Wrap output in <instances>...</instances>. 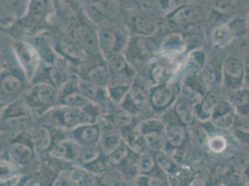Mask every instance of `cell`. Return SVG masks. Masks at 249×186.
<instances>
[{"label":"cell","instance_id":"cell-1","mask_svg":"<svg viewBox=\"0 0 249 186\" xmlns=\"http://www.w3.org/2000/svg\"><path fill=\"white\" fill-rule=\"evenodd\" d=\"M131 34L124 22L111 20L97 25V40L101 54L105 57L124 52Z\"/></svg>","mask_w":249,"mask_h":186},{"label":"cell","instance_id":"cell-2","mask_svg":"<svg viewBox=\"0 0 249 186\" xmlns=\"http://www.w3.org/2000/svg\"><path fill=\"white\" fill-rule=\"evenodd\" d=\"M53 12L52 0H28L26 11L15 21L13 28L26 35H37L47 26Z\"/></svg>","mask_w":249,"mask_h":186},{"label":"cell","instance_id":"cell-3","mask_svg":"<svg viewBox=\"0 0 249 186\" xmlns=\"http://www.w3.org/2000/svg\"><path fill=\"white\" fill-rule=\"evenodd\" d=\"M33 122L34 114L21 97L6 104L0 117V133L20 134L28 131Z\"/></svg>","mask_w":249,"mask_h":186},{"label":"cell","instance_id":"cell-4","mask_svg":"<svg viewBox=\"0 0 249 186\" xmlns=\"http://www.w3.org/2000/svg\"><path fill=\"white\" fill-rule=\"evenodd\" d=\"M67 35L75 42L85 58L101 54L97 40V25L88 19L82 10L73 17Z\"/></svg>","mask_w":249,"mask_h":186},{"label":"cell","instance_id":"cell-5","mask_svg":"<svg viewBox=\"0 0 249 186\" xmlns=\"http://www.w3.org/2000/svg\"><path fill=\"white\" fill-rule=\"evenodd\" d=\"M162 118L166 124L164 150L181 164L190 140L189 129L177 120L171 109L162 114Z\"/></svg>","mask_w":249,"mask_h":186},{"label":"cell","instance_id":"cell-6","mask_svg":"<svg viewBox=\"0 0 249 186\" xmlns=\"http://www.w3.org/2000/svg\"><path fill=\"white\" fill-rule=\"evenodd\" d=\"M32 114L44 116L59 104V90L47 83H33L22 96Z\"/></svg>","mask_w":249,"mask_h":186},{"label":"cell","instance_id":"cell-7","mask_svg":"<svg viewBox=\"0 0 249 186\" xmlns=\"http://www.w3.org/2000/svg\"><path fill=\"white\" fill-rule=\"evenodd\" d=\"M160 41L154 37L134 36L131 35L124 49V54L126 60L134 67L147 65L154 61L159 55Z\"/></svg>","mask_w":249,"mask_h":186},{"label":"cell","instance_id":"cell-8","mask_svg":"<svg viewBox=\"0 0 249 186\" xmlns=\"http://www.w3.org/2000/svg\"><path fill=\"white\" fill-rule=\"evenodd\" d=\"M30 82L21 68L5 64L0 69V100L8 104L21 98Z\"/></svg>","mask_w":249,"mask_h":186},{"label":"cell","instance_id":"cell-9","mask_svg":"<svg viewBox=\"0 0 249 186\" xmlns=\"http://www.w3.org/2000/svg\"><path fill=\"white\" fill-rule=\"evenodd\" d=\"M179 95V84L171 82L152 85L149 90V108L155 114H164L173 107Z\"/></svg>","mask_w":249,"mask_h":186},{"label":"cell","instance_id":"cell-10","mask_svg":"<svg viewBox=\"0 0 249 186\" xmlns=\"http://www.w3.org/2000/svg\"><path fill=\"white\" fill-rule=\"evenodd\" d=\"M12 52L18 66L31 84L42 64L41 58L29 39H17L12 44Z\"/></svg>","mask_w":249,"mask_h":186},{"label":"cell","instance_id":"cell-11","mask_svg":"<svg viewBox=\"0 0 249 186\" xmlns=\"http://www.w3.org/2000/svg\"><path fill=\"white\" fill-rule=\"evenodd\" d=\"M220 86L226 93L244 87V62L239 50L225 55L221 66Z\"/></svg>","mask_w":249,"mask_h":186},{"label":"cell","instance_id":"cell-12","mask_svg":"<svg viewBox=\"0 0 249 186\" xmlns=\"http://www.w3.org/2000/svg\"><path fill=\"white\" fill-rule=\"evenodd\" d=\"M202 21V12L192 3H184L165 15V21L170 29L179 33L201 25Z\"/></svg>","mask_w":249,"mask_h":186},{"label":"cell","instance_id":"cell-13","mask_svg":"<svg viewBox=\"0 0 249 186\" xmlns=\"http://www.w3.org/2000/svg\"><path fill=\"white\" fill-rule=\"evenodd\" d=\"M124 23L130 34L134 36L154 37L161 27L160 20L153 12L146 10L128 11Z\"/></svg>","mask_w":249,"mask_h":186},{"label":"cell","instance_id":"cell-14","mask_svg":"<svg viewBox=\"0 0 249 186\" xmlns=\"http://www.w3.org/2000/svg\"><path fill=\"white\" fill-rule=\"evenodd\" d=\"M50 122L66 132H70L80 125L89 124L83 109L64 105H57L48 114Z\"/></svg>","mask_w":249,"mask_h":186},{"label":"cell","instance_id":"cell-15","mask_svg":"<svg viewBox=\"0 0 249 186\" xmlns=\"http://www.w3.org/2000/svg\"><path fill=\"white\" fill-rule=\"evenodd\" d=\"M81 10L88 19L99 25L114 20L120 12L117 0H81Z\"/></svg>","mask_w":249,"mask_h":186},{"label":"cell","instance_id":"cell-16","mask_svg":"<svg viewBox=\"0 0 249 186\" xmlns=\"http://www.w3.org/2000/svg\"><path fill=\"white\" fill-rule=\"evenodd\" d=\"M147 82V80L139 77L138 74L130 87L128 94L118 107L137 116L149 107V90L151 86H148Z\"/></svg>","mask_w":249,"mask_h":186},{"label":"cell","instance_id":"cell-17","mask_svg":"<svg viewBox=\"0 0 249 186\" xmlns=\"http://www.w3.org/2000/svg\"><path fill=\"white\" fill-rule=\"evenodd\" d=\"M10 159L18 167L30 165L37 154L28 131L14 135L10 141Z\"/></svg>","mask_w":249,"mask_h":186},{"label":"cell","instance_id":"cell-18","mask_svg":"<svg viewBox=\"0 0 249 186\" xmlns=\"http://www.w3.org/2000/svg\"><path fill=\"white\" fill-rule=\"evenodd\" d=\"M165 129L166 124L162 116H150L139 123V130L145 138L146 143L152 152L164 150Z\"/></svg>","mask_w":249,"mask_h":186},{"label":"cell","instance_id":"cell-19","mask_svg":"<svg viewBox=\"0 0 249 186\" xmlns=\"http://www.w3.org/2000/svg\"><path fill=\"white\" fill-rule=\"evenodd\" d=\"M236 112L227 98H220L211 114L209 124L222 131H230L236 119Z\"/></svg>","mask_w":249,"mask_h":186},{"label":"cell","instance_id":"cell-20","mask_svg":"<svg viewBox=\"0 0 249 186\" xmlns=\"http://www.w3.org/2000/svg\"><path fill=\"white\" fill-rule=\"evenodd\" d=\"M90 59L91 62L84 66L79 77L84 80L106 87L111 74L104 56L98 54L90 57Z\"/></svg>","mask_w":249,"mask_h":186},{"label":"cell","instance_id":"cell-21","mask_svg":"<svg viewBox=\"0 0 249 186\" xmlns=\"http://www.w3.org/2000/svg\"><path fill=\"white\" fill-rule=\"evenodd\" d=\"M79 76L71 75L69 80L62 86L59 91V104L58 105L70 106L74 108H83L90 102L85 97L78 88Z\"/></svg>","mask_w":249,"mask_h":186},{"label":"cell","instance_id":"cell-22","mask_svg":"<svg viewBox=\"0 0 249 186\" xmlns=\"http://www.w3.org/2000/svg\"><path fill=\"white\" fill-rule=\"evenodd\" d=\"M178 84L179 94L191 100L195 104L201 101L209 91L208 86L203 81L199 74H189L182 75Z\"/></svg>","mask_w":249,"mask_h":186},{"label":"cell","instance_id":"cell-23","mask_svg":"<svg viewBox=\"0 0 249 186\" xmlns=\"http://www.w3.org/2000/svg\"><path fill=\"white\" fill-rule=\"evenodd\" d=\"M53 41L52 46L54 50L69 63V65H81V63H83L85 59L83 53L68 35L57 37Z\"/></svg>","mask_w":249,"mask_h":186},{"label":"cell","instance_id":"cell-24","mask_svg":"<svg viewBox=\"0 0 249 186\" xmlns=\"http://www.w3.org/2000/svg\"><path fill=\"white\" fill-rule=\"evenodd\" d=\"M188 52V46L184 37L179 32H171L160 41L159 55L172 59H180L185 57Z\"/></svg>","mask_w":249,"mask_h":186},{"label":"cell","instance_id":"cell-25","mask_svg":"<svg viewBox=\"0 0 249 186\" xmlns=\"http://www.w3.org/2000/svg\"><path fill=\"white\" fill-rule=\"evenodd\" d=\"M80 145H77L70 137L52 143L48 153L50 156L66 163L76 162L79 154Z\"/></svg>","mask_w":249,"mask_h":186},{"label":"cell","instance_id":"cell-26","mask_svg":"<svg viewBox=\"0 0 249 186\" xmlns=\"http://www.w3.org/2000/svg\"><path fill=\"white\" fill-rule=\"evenodd\" d=\"M101 139L99 148L104 156L110 155L123 142V135L120 130L115 128L108 120L101 122Z\"/></svg>","mask_w":249,"mask_h":186},{"label":"cell","instance_id":"cell-27","mask_svg":"<svg viewBox=\"0 0 249 186\" xmlns=\"http://www.w3.org/2000/svg\"><path fill=\"white\" fill-rule=\"evenodd\" d=\"M204 130V146L208 153L214 155H224L228 154L231 149V142L225 132L216 130L212 127V131H208L207 129Z\"/></svg>","mask_w":249,"mask_h":186},{"label":"cell","instance_id":"cell-28","mask_svg":"<svg viewBox=\"0 0 249 186\" xmlns=\"http://www.w3.org/2000/svg\"><path fill=\"white\" fill-rule=\"evenodd\" d=\"M171 110L177 120L188 129L195 127L198 123L195 111V104L181 94L178 95Z\"/></svg>","mask_w":249,"mask_h":186},{"label":"cell","instance_id":"cell-29","mask_svg":"<svg viewBox=\"0 0 249 186\" xmlns=\"http://www.w3.org/2000/svg\"><path fill=\"white\" fill-rule=\"evenodd\" d=\"M101 122L80 125L70 131V138L77 145H98L101 139Z\"/></svg>","mask_w":249,"mask_h":186},{"label":"cell","instance_id":"cell-30","mask_svg":"<svg viewBox=\"0 0 249 186\" xmlns=\"http://www.w3.org/2000/svg\"><path fill=\"white\" fill-rule=\"evenodd\" d=\"M209 15L217 24L225 23L230 21L235 14V0H209ZM216 24V25H217Z\"/></svg>","mask_w":249,"mask_h":186},{"label":"cell","instance_id":"cell-31","mask_svg":"<svg viewBox=\"0 0 249 186\" xmlns=\"http://www.w3.org/2000/svg\"><path fill=\"white\" fill-rule=\"evenodd\" d=\"M208 60V52L204 48L193 49L187 52L180 69L181 76L189 74H200Z\"/></svg>","mask_w":249,"mask_h":186},{"label":"cell","instance_id":"cell-32","mask_svg":"<svg viewBox=\"0 0 249 186\" xmlns=\"http://www.w3.org/2000/svg\"><path fill=\"white\" fill-rule=\"evenodd\" d=\"M78 88H79L80 92L83 93L84 96L89 102L100 105L102 108L104 104H106L107 103L112 104L108 98L106 87H104V86H100V85L81 79L79 77Z\"/></svg>","mask_w":249,"mask_h":186},{"label":"cell","instance_id":"cell-33","mask_svg":"<svg viewBox=\"0 0 249 186\" xmlns=\"http://www.w3.org/2000/svg\"><path fill=\"white\" fill-rule=\"evenodd\" d=\"M219 99L220 97L218 93H215L213 90H209L203 99L195 104V111L199 124H206L209 122L214 107Z\"/></svg>","mask_w":249,"mask_h":186},{"label":"cell","instance_id":"cell-34","mask_svg":"<svg viewBox=\"0 0 249 186\" xmlns=\"http://www.w3.org/2000/svg\"><path fill=\"white\" fill-rule=\"evenodd\" d=\"M235 40V37L227 22L217 24L213 27L210 41L215 50H226Z\"/></svg>","mask_w":249,"mask_h":186},{"label":"cell","instance_id":"cell-35","mask_svg":"<svg viewBox=\"0 0 249 186\" xmlns=\"http://www.w3.org/2000/svg\"><path fill=\"white\" fill-rule=\"evenodd\" d=\"M123 141L137 155L152 152L146 143L145 138L139 130V125L122 132Z\"/></svg>","mask_w":249,"mask_h":186},{"label":"cell","instance_id":"cell-36","mask_svg":"<svg viewBox=\"0 0 249 186\" xmlns=\"http://www.w3.org/2000/svg\"><path fill=\"white\" fill-rule=\"evenodd\" d=\"M227 100L240 116H249V90L242 87L227 93Z\"/></svg>","mask_w":249,"mask_h":186},{"label":"cell","instance_id":"cell-37","mask_svg":"<svg viewBox=\"0 0 249 186\" xmlns=\"http://www.w3.org/2000/svg\"><path fill=\"white\" fill-rule=\"evenodd\" d=\"M28 134L31 138L32 142L35 145L36 152H47L51 148L53 143L51 130L45 127H38L30 129Z\"/></svg>","mask_w":249,"mask_h":186},{"label":"cell","instance_id":"cell-38","mask_svg":"<svg viewBox=\"0 0 249 186\" xmlns=\"http://www.w3.org/2000/svg\"><path fill=\"white\" fill-rule=\"evenodd\" d=\"M230 131L236 144L249 148V116L236 115Z\"/></svg>","mask_w":249,"mask_h":186},{"label":"cell","instance_id":"cell-39","mask_svg":"<svg viewBox=\"0 0 249 186\" xmlns=\"http://www.w3.org/2000/svg\"><path fill=\"white\" fill-rule=\"evenodd\" d=\"M136 155L137 154L131 151L123 141L122 144L115 150H114L110 155L106 156V160L109 167H121L125 165L128 161H130L132 158H134Z\"/></svg>","mask_w":249,"mask_h":186},{"label":"cell","instance_id":"cell-40","mask_svg":"<svg viewBox=\"0 0 249 186\" xmlns=\"http://www.w3.org/2000/svg\"><path fill=\"white\" fill-rule=\"evenodd\" d=\"M132 186H171V184L167 175L157 168L150 174L136 176Z\"/></svg>","mask_w":249,"mask_h":186},{"label":"cell","instance_id":"cell-41","mask_svg":"<svg viewBox=\"0 0 249 186\" xmlns=\"http://www.w3.org/2000/svg\"><path fill=\"white\" fill-rule=\"evenodd\" d=\"M137 118L138 116L135 114H131L122 108H119V110L110 114L108 121L114 125L115 128L120 130L121 132H123L124 130L132 129L139 125L140 122L137 121Z\"/></svg>","mask_w":249,"mask_h":186},{"label":"cell","instance_id":"cell-42","mask_svg":"<svg viewBox=\"0 0 249 186\" xmlns=\"http://www.w3.org/2000/svg\"><path fill=\"white\" fill-rule=\"evenodd\" d=\"M74 186H97L98 175L82 166H75L68 169Z\"/></svg>","mask_w":249,"mask_h":186},{"label":"cell","instance_id":"cell-43","mask_svg":"<svg viewBox=\"0 0 249 186\" xmlns=\"http://www.w3.org/2000/svg\"><path fill=\"white\" fill-rule=\"evenodd\" d=\"M153 153L157 167L167 175L168 178L174 175L181 165L165 150H160Z\"/></svg>","mask_w":249,"mask_h":186},{"label":"cell","instance_id":"cell-44","mask_svg":"<svg viewBox=\"0 0 249 186\" xmlns=\"http://www.w3.org/2000/svg\"><path fill=\"white\" fill-rule=\"evenodd\" d=\"M134 165L137 175H147L158 168L153 152L137 155Z\"/></svg>","mask_w":249,"mask_h":186},{"label":"cell","instance_id":"cell-45","mask_svg":"<svg viewBox=\"0 0 249 186\" xmlns=\"http://www.w3.org/2000/svg\"><path fill=\"white\" fill-rule=\"evenodd\" d=\"M104 60L108 66L110 74L122 72L131 65V63H129L126 60L124 52L110 54L108 56H105Z\"/></svg>","mask_w":249,"mask_h":186},{"label":"cell","instance_id":"cell-46","mask_svg":"<svg viewBox=\"0 0 249 186\" xmlns=\"http://www.w3.org/2000/svg\"><path fill=\"white\" fill-rule=\"evenodd\" d=\"M131 85H107L106 91L112 104L119 106L122 104L124 98L128 94Z\"/></svg>","mask_w":249,"mask_h":186},{"label":"cell","instance_id":"cell-47","mask_svg":"<svg viewBox=\"0 0 249 186\" xmlns=\"http://www.w3.org/2000/svg\"><path fill=\"white\" fill-rule=\"evenodd\" d=\"M103 155L99 145H84L80 146L77 161L79 166H85Z\"/></svg>","mask_w":249,"mask_h":186},{"label":"cell","instance_id":"cell-48","mask_svg":"<svg viewBox=\"0 0 249 186\" xmlns=\"http://www.w3.org/2000/svg\"><path fill=\"white\" fill-rule=\"evenodd\" d=\"M21 175L20 167L11 159L0 160V181H6Z\"/></svg>","mask_w":249,"mask_h":186},{"label":"cell","instance_id":"cell-49","mask_svg":"<svg viewBox=\"0 0 249 186\" xmlns=\"http://www.w3.org/2000/svg\"><path fill=\"white\" fill-rule=\"evenodd\" d=\"M50 186H74L68 169L60 170Z\"/></svg>","mask_w":249,"mask_h":186},{"label":"cell","instance_id":"cell-50","mask_svg":"<svg viewBox=\"0 0 249 186\" xmlns=\"http://www.w3.org/2000/svg\"><path fill=\"white\" fill-rule=\"evenodd\" d=\"M244 62V87L249 90V48L242 53Z\"/></svg>","mask_w":249,"mask_h":186},{"label":"cell","instance_id":"cell-51","mask_svg":"<svg viewBox=\"0 0 249 186\" xmlns=\"http://www.w3.org/2000/svg\"><path fill=\"white\" fill-rule=\"evenodd\" d=\"M9 147H10V142L6 143L0 138V160L3 159H10V154H9Z\"/></svg>","mask_w":249,"mask_h":186},{"label":"cell","instance_id":"cell-52","mask_svg":"<svg viewBox=\"0 0 249 186\" xmlns=\"http://www.w3.org/2000/svg\"><path fill=\"white\" fill-rule=\"evenodd\" d=\"M72 10L75 11H79L81 9V0H63Z\"/></svg>","mask_w":249,"mask_h":186},{"label":"cell","instance_id":"cell-53","mask_svg":"<svg viewBox=\"0 0 249 186\" xmlns=\"http://www.w3.org/2000/svg\"><path fill=\"white\" fill-rule=\"evenodd\" d=\"M6 103H4L3 101H1L0 100V117H1V115H2V113H3V111H4V109H5V107H6Z\"/></svg>","mask_w":249,"mask_h":186},{"label":"cell","instance_id":"cell-54","mask_svg":"<svg viewBox=\"0 0 249 186\" xmlns=\"http://www.w3.org/2000/svg\"><path fill=\"white\" fill-rule=\"evenodd\" d=\"M246 21H247V25H248V28H249V11H248V12H247V15H246Z\"/></svg>","mask_w":249,"mask_h":186},{"label":"cell","instance_id":"cell-55","mask_svg":"<svg viewBox=\"0 0 249 186\" xmlns=\"http://www.w3.org/2000/svg\"><path fill=\"white\" fill-rule=\"evenodd\" d=\"M5 64L3 63V56H2V53H1V51H0V69L4 66Z\"/></svg>","mask_w":249,"mask_h":186},{"label":"cell","instance_id":"cell-56","mask_svg":"<svg viewBox=\"0 0 249 186\" xmlns=\"http://www.w3.org/2000/svg\"><path fill=\"white\" fill-rule=\"evenodd\" d=\"M227 186V185H224V184H221V183H220V184H219V185H218V186Z\"/></svg>","mask_w":249,"mask_h":186},{"label":"cell","instance_id":"cell-57","mask_svg":"<svg viewBox=\"0 0 249 186\" xmlns=\"http://www.w3.org/2000/svg\"><path fill=\"white\" fill-rule=\"evenodd\" d=\"M39 186V185H36V184H34V185H29V186Z\"/></svg>","mask_w":249,"mask_h":186},{"label":"cell","instance_id":"cell-58","mask_svg":"<svg viewBox=\"0 0 249 186\" xmlns=\"http://www.w3.org/2000/svg\"><path fill=\"white\" fill-rule=\"evenodd\" d=\"M117 1H118V2H119V1H121V0H117Z\"/></svg>","mask_w":249,"mask_h":186}]
</instances>
